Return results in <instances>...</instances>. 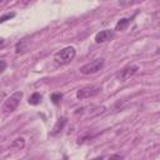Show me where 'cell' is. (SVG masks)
<instances>
[{"label": "cell", "mask_w": 160, "mask_h": 160, "mask_svg": "<svg viewBox=\"0 0 160 160\" xmlns=\"http://www.w3.org/2000/svg\"><path fill=\"white\" fill-rule=\"evenodd\" d=\"M99 91H100V89H99V88H94V86H90V88H82V89L78 90L76 96H78V99H88V98H92V96H95Z\"/></svg>", "instance_id": "obj_5"}, {"label": "cell", "mask_w": 160, "mask_h": 160, "mask_svg": "<svg viewBox=\"0 0 160 160\" xmlns=\"http://www.w3.org/2000/svg\"><path fill=\"white\" fill-rule=\"evenodd\" d=\"M24 146H25V140H24V138H18V139H15V140L11 142V148H12V149L20 150V149H22Z\"/></svg>", "instance_id": "obj_10"}, {"label": "cell", "mask_w": 160, "mask_h": 160, "mask_svg": "<svg viewBox=\"0 0 160 160\" xmlns=\"http://www.w3.org/2000/svg\"><path fill=\"white\" fill-rule=\"evenodd\" d=\"M104 66V60L102 59H95L85 65H82L80 68V72L84 75H89V74H95L99 70H101Z\"/></svg>", "instance_id": "obj_3"}, {"label": "cell", "mask_w": 160, "mask_h": 160, "mask_svg": "<svg viewBox=\"0 0 160 160\" xmlns=\"http://www.w3.org/2000/svg\"><path fill=\"white\" fill-rule=\"evenodd\" d=\"M15 16V12H9V14H5V15H2L1 18H0V22H4V21H6V20H9V19H12Z\"/></svg>", "instance_id": "obj_12"}, {"label": "cell", "mask_w": 160, "mask_h": 160, "mask_svg": "<svg viewBox=\"0 0 160 160\" xmlns=\"http://www.w3.org/2000/svg\"><path fill=\"white\" fill-rule=\"evenodd\" d=\"M50 99H51V101L54 104H59L61 101V99H62V94L61 92H52L51 96H50Z\"/></svg>", "instance_id": "obj_11"}, {"label": "cell", "mask_w": 160, "mask_h": 160, "mask_svg": "<svg viewBox=\"0 0 160 160\" xmlns=\"http://www.w3.org/2000/svg\"><path fill=\"white\" fill-rule=\"evenodd\" d=\"M30 1H31V0H21L22 4H28V2H30Z\"/></svg>", "instance_id": "obj_14"}, {"label": "cell", "mask_w": 160, "mask_h": 160, "mask_svg": "<svg viewBox=\"0 0 160 160\" xmlns=\"http://www.w3.org/2000/svg\"><path fill=\"white\" fill-rule=\"evenodd\" d=\"M1 1H5V0H1Z\"/></svg>", "instance_id": "obj_15"}, {"label": "cell", "mask_w": 160, "mask_h": 160, "mask_svg": "<svg viewBox=\"0 0 160 160\" xmlns=\"http://www.w3.org/2000/svg\"><path fill=\"white\" fill-rule=\"evenodd\" d=\"M129 24H130V20H129V19H126V18L120 19V20L118 21L116 26H115V30H118V31H122V30H125V29L128 28Z\"/></svg>", "instance_id": "obj_8"}, {"label": "cell", "mask_w": 160, "mask_h": 160, "mask_svg": "<svg viewBox=\"0 0 160 160\" xmlns=\"http://www.w3.org/2000/svg\"><path fill=\"white\" fill-rule=\"evenodd\" d=\"M65 124H66V119H65V118H60V119L56 121V124H55V126H54V129H52L51 135H55V134H58L59 131H61Z\"/></svg>", "instance_id": "obj_7"}, {"label": "cell", "mask_w": 160, "mask_h": 160, "mask_svg": "<svg viewBox=\"0 0 160 160\" xmlns=\"http://www.w3.org/2000/svg\"><path fill=\"white\" fill-rule=\"evenodd\" d=\"M114 38V31L112 30H101L100 32L96 34L95 36V41L98 44H101V42H105V41H109L110 39Z\"/></svg>", "instance_id": "obj_6"}, {"label": "cell", "mask_w": 160, "mask_h": 160, "mask_svg": "<svg viewBox=\"0 0 160 160\" xmlns=\"http://www.w3.org/2000/svg\"><path fill=\"white\" fill-rule=\"evenodd\" d=\"M139 70V66L138 65H129V66H125L122 68L120 71H118L115 74L116 79L120 80V81H126L128 79H130L134 74H136V71Z\"/></svg>", "instance_id": "obj_4"}, {"label": "cell", "mask_w": 160, "mask_h": 160, "mask_svg": "<svg viewBox=\"0 0 160 160\" xmlns=\"http://www.w3.org/2000/svg\"><path fill=\"white\" fill-rule=\"evenodd\" d=\"M76 55V51L72 46H66L61 50H59L55 55H54V60L58 65H65L69 64Z\"/></svg>", "instance_id": "obj_1"}, {"label": "cell", "mask_w": 160, "mask_h": 160, "mask_svg": "<svg viewBox=\"0 0 160 160\" xmlns=\"http://www.w3.org/2000/svg\"><path fill=\"white\" fill-rule=\"evenodd\" d=\"M41 99H42V96H41L39 92H34V94L29 98V104H30V105H38V104L41 102Z\"/></svg>", "instance_id": "obj_9"}, {"label": "cell", "mask_w": 160, "mask_h": 160, "mask_svg": "<svg viewBox=\"0 0 160 160\" xmlns=\"http://www.w3.org/2000/svg\"><path fill=\"white\" fill-rule=\"evenodd\" d=\"M0 64H1V69H0V71L2 72V71L5 70V68H6V62H5V60H0Z\"/></svg>", "instance_id": "obj_13"}, {"label": "cell", "mask_w": 160, "mask_h": 160, "mask_svg": "<svg viewBox=\"0 0 160 160\" xmlns=\"http://www.w3.org/2000/svg\"><path fill=\"white\" fill-rule=\"evenodd\" d=\"M21 98H22V91H16L12 95H10L4 101V104H2V112L5 115H8V114L12 112L14 110H16V108H18Z\"/></svg>", "instance_id": "obj_2"}]
</instances>
